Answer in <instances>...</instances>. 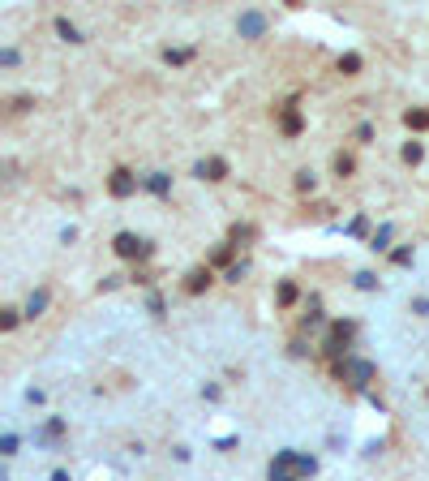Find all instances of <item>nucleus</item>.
<instances>
[{"instance_id":"1","label":"nucleus","mask_w":429,"mask_h":481,"mask_svg":"<svg viewBox=\"0 0 429 481\" xmlns=\"http://www.w3.org/2000/svg\"><path fill=\"white\" fill-rule=\"evenodd\" d=\"M116 254H121V258H146V254H150V245H146V241H138L133 232H121V237H116Z\"/></svg>"},{"instance_id":"2","label":"nucleus","mask_w":429,"mask_h":481,"mask_svg":"<svg viewBox=\"0 0 429 481\" xmlns=\"http://www.w3.org/2000/svg\"><path fill=\"white\" fill-rule=\"evenodd\" d=\"M339 374H344V379H352L356 387H365V383L373 379V365H365V361H344V365H339Z\"/></svg>"},{"instance_id":"3","label":"nucleus","mask_w":429,"mask_h":481,"mask_svg":"<svg viewBox=\"0 0 429 481\" xmlns=\"http://www.w3.org/2000/svg\"><path fill=\"white\" fill-rule=\"evenodd\" d=\"M133 189H138V181H133V172H125V168H116V172H112V194H116V198H129Z\"/></svg>"},{"instance_id":"4","label":"nucleus","mask_w":429,"mask_h":481,"mask_svg":"<svg viewBox=\"0 0 429 481\" xmlns=\"http://www.w3.org/2000/svg\"><path fill=\"white\" fill-rule=\"evenodd\" d=\"M348 340H352V323H335V327H331L327 348H331V352H344V348H348Z\"/></svg>"},{"instance_id":"5","label":"nucleus","mask_w":429,"mask_h":481,"mask_svg":"<svg viewBox=\"0 0 429 481\" xmlns=\"http://www.w3.org/2000/svg\"><path fill=\"white\" fill-rule=\"evenodd\" d=\"M198 177H206V181H224V177H228V164H224V159H202V164H198Z\"/></svg>"},{"instance_id":"6","label":"nucleus","mask_w":429,"mask_h":481,"mask_svg":"<svg viewBox=\"0 0 429 481\" xmlns=\"http://www.w3.org/2000/svg\"><path fill=\"white\" fill-rule=\"evenodd\" d=\"M146 189H150V194H159V198H164V194H168L172 185H168V177H164V172H150V177H146Z\"/></svg>"},{"instance_id":"7","label":"nucleus","mask_w":429,"mask_h":481,"mask_svg":"<svg viewBox=\"0 0 429 481\" xmlns=\"http://www.w3.org/2000/svg\"><path fill=\"white\" fill-rule=\"evenodd\" d=\"M241 30H245V35H258V30H262V18H258V13H245V18H241Z\"/></svg>"},{"instance_id":"8","label":"nucleus","mask_w":429,"mask_h":481,"mask_svg":"<svg viewBox=\"0 0 429 481\" xmlns=\"http://www.w3.org/2000/svg\"><path fill=\"white\" fill-rule=\"evenodd\" d=\"M206 284H210V271H193L189 275V292H202Z\"/></svg>"},{"instance_id":"9","label":"nucleus","mask_w":429,"mask_h":481,"mask_svg":"<svg viewBox=\"0 0 429 481\" xmlns=\"http://www.w3.org/2000/svg\"><path fill=\"white\" fill-rule=\"evenodd\" d=\"M408 129H429V112H408Z\"/></svg>"},{"instance_id":"10","label":"nucleus","mask_w":429,"mask_h":481,"mask_svg":"<svg viewBox=\"0 0 429 481\" xmlns=\"http://www.w3.org/2000/svg\"><path fill=\"white\" fill-rule=\"evenodd\" d=\"M279 125H284V133H301V117H296V112H284Z\"/></svg>"},{"instance_id":"11","label":"nucleus","mask_w":429,"mask_h":481,"mask_svg":"<svg viewBox=\"0 0 429 481\" xmlns=\"http://www.w3.org/2000/svg\"><path fill=\"white\" fill-rule=\"evenodd\" d=\"M43 305H47V297H43V292H35V297H30V305H26V309H30V318H35Z\"/></svg>"},{"instance_id":"12","label":"nucleus","mask_w":429,"mask_h":481,"mask_svg":"<svg viewBox=\"0 0 429 481\" xmlns=\"http://www.w3.org/2000/svg\"><path fill=\"white\" fill-rule=\"evenodd\" d=\"M404 159H408V164H416V159H421V146H416V142H408V146H404Z\"/></svg>"},{"instance_id":"13","label":"nucleus","mask_w":429,"mask_h":481,"mask_svg":"<svg viewBox=\"0 0 429 481\" xmlns=\"http://www.w3.org/2000/svg\"><path fill=\"white\" fill-rule=\"evenodd\" d=\"M279 301H284V305H292V301H296V288H292V284H284V288H279Z\"/></svg>"},{"instance_id":"14","label":"nucleus","mask_w":429,"mask_h":481,"mask_svg":"<svg viewBox=\"0 0 429 481\" xmlns=\"http://www.w3.org/2000/svg\"><path fill=\"white\" fill-rule=\"evenodd\" d=\"M56 30H61V35H65V39H78V30H73V26H69V22H65V18H61V22H56Z\"/></svg>"}]
</instances>
